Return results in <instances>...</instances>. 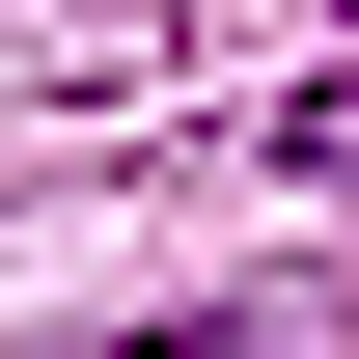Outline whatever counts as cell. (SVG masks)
<instances>
[{
  "label": "cell",
  "mask_w": 359,
  "mask_h": 359,
  "mask_svg": "<svg viewBox=\"0 0 359 359\" xmlns=\"http://www.w3.org/2000/svg\"><path fill=\"white\" fill-rule=\"evenodd\" d=\"M111 359H276V332H111Z\"/></svg>",
  "instance_id": "6da1fadb"
}]
</instances>
